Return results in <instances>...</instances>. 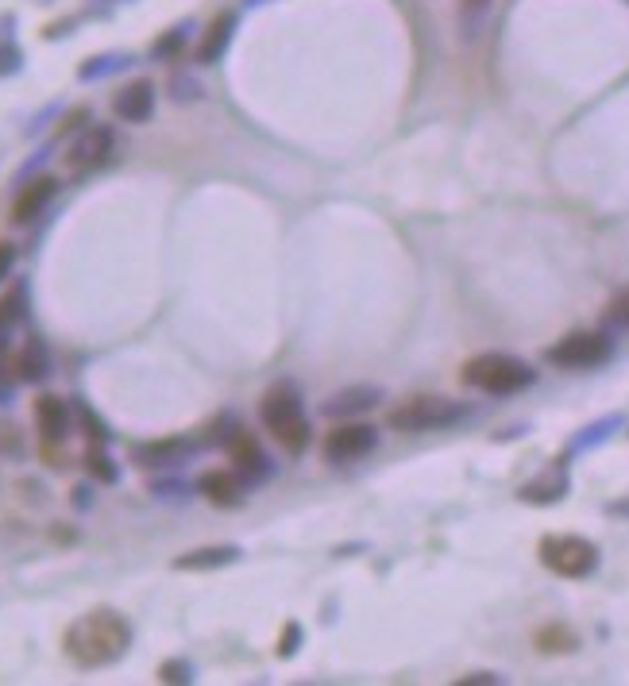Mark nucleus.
Returning a JSON list of instances; mask_svg holds the SVG:
<instances>
[{
    "instance_id": "20e7f679",
    "label": "nucleus",
    "mask_w": 629,
    "mask_h": 686,
    "mask_svg": "<svg viewBox=\"0 0 629 686\" xmlns=\"http://www.w3.org/2000/svg\"><path fill=\"white\" fill-rule=\"evenodd\" d=\"M467 417H471L467 401H456V397L444 394H413L386 413V424L394 432H437V428H452V424L467 421Z\"/></svg>"
},
{
    "instance_id": "2eb2a0df",
    "label": "nucleus",
    "mask_w": 629,
    "mask_h": 686,
    "mask_svg": "<svg viewBox=\"0 0 629 686\" xmlns=\"http://www.w3.org/2000/svg\"><path fill=\"white\" fill-rule=\"evenodd\" d=\"M379 397H383V390H375V386H352V390H344V394H336L332 401H325V417H356V413H367V409L379 405Z\"/></svg>"
},
{
    "instance_id": "dca6fc26",
    "label": "nucleus",
    "mask_w": 629,
    "mask_h": 686,
    "mask_svg": "<svg viewBox=\"0 0 629 686\" xmlns=\"http://www.w3.org/2000/svg\"><path fill=\"white\" fill-rule=\"evenodd\" d=\"M236 559H240V548L217 544V548H193V552L178 555L174 567H178V571H217V567H228V563H236Z\"/></svg>"
},
{
    "instance_id": "bb28decb",
    "label": "nucleus",
    "mask_w": 629,
    "mask_h": 686,
    "mask_svg": "<svg viewBox=\"0 0 629 686\" xmlns=\"http://www.w3.org/2000/svg\"><path fill=\"white\" fill-rule=\"evenodd\" d=\"M182 47V31H170V35H163L159 43H155V58H163V54L178 51Z\"/></svg>"
},
{
    "instance_id": "9d476101",
    "label": "nucleus",
    "mask_w": 629,
    "mask_h": 686,
    "mask_svg": "<svg viewBox=\"0 0 629 686\" xmlns=\"http://www.w3.org/2000/svg\"><path fill=\"white\" fill-rule=\"evenodd\" d=\"M224 448H228V459H232V467H236V475H240V478H247V482H259L263 475H271V467H267V459H263L259 440H255L251 432H244L240 424L228 432Z\"/></svg>"
},
{
    "instance_id": "4be33fe9",
    "label": "nucleus",
    "mask_w": 629,
    "mask_h": 686,
    "mask_svg": "<svg viewBox=\"0 0 629 686\" xmlns=\"http://www.w3.org/2000/svg\"><path fill=\"white\" fill-rule=\"evenodd\" d=\"M0 455L4 459H20L24 455V436L12 421H0Z\"/></svg>"
},
{
    "instance_id": "6e6552de",
    "label": "nucleus",
    "mask_w": 629,
    "mask_h": 686,
    "mask_svg": "<svg viewBox=\"0 0 629 686\" xmlns=\"http://www.w3.org/2000/svg\"><path fill=\"white\" fill-rule=\"evenodd\" d=\"M375 448H379V428L367 421H340L336 428H329V436L321 444L325 459L332 463H352V459L371 455Z\"/></svg>"
},
{
    "instance_id": "6ab92c4d",
    "label": "nucleus",
    "mask_w": 629,
    "mask_h": 686,
    "mask_svg": "<svg viewBox=\"0 0 629 686\" xmlns=\"http://www.w3.org/2000/svg\"><path fill=\"white\" fill-rule=\"evenodd\" d=\"M533 644H537V652H545V656H568V652L579 648V636H575L564 621H552L545 629H537Z\"/></svg>"
},
{
    "instance_id": "423d86ee",
    "label": "nucleus",
    "mask_w": 629,
    "mask_h": 686,
    "mask_svg": "<svg viewBox=\"0 0 629 686\" xmlns=\"http://www.w3.org/2000/svg\"><path fill=\"white\" fill-rule=\"evenodd\" d=\"M614 355V340L606 332H568L564 340H556L545 351V359L552 367L564 370H587L599 367Z\"/></svg>"
},
{
    "instance_id": "7c9ffc66",
    "label": "nucleus",
    "mask_w": 629,
    "mask_h": 686,
    "mask_svg": "<svg viewBox=\"0 0 629 686\" xmlns=\"http://www.w3.org/2000/svg\"><path fill=\"white\" fill-rule=\"evenodd\" d=\"M487 4H491V0H460V8H464V12H483Z\"/></svg>"
},
{
    "instance_id": "1a4fd4ad",
    "label": "nucleus",
    "mask_w": 629,
    "mask_h": 686,
    "mask_svg": "<svg viewBox=\"0 0 629 686\" xmlns=\"http://www.w3.org/2000/svg\"><path fill=\"white\" fill-rule=\"evenodd\" d=\"M112 151H116V135H112V128H82V135L70 143V151H66V166L74 170V174H93V170H101L105 162L112 159Z\"/></svg>"
},
{
    "instance_id": "f3484780",
    "label": "nucleus",
    "mask_w": 629,
    "mask_h": 686,
    "mask_svg": "<svg viewBox=\"0 0 629 686\" xmlns=\"http://www.w3.org/2000/svg\"><path fill=\"white\" fill-rule=\"evenodd\" d=\"M12 367H16V378H20V382H39V378H47V370H51L47 347L39 340H28L20 347V355L12 359Z\"/></svg>"
},
{
    "instance_id": "cd10ccee",
    "label": "nucleus",
    "mask_w": 629,
    "mask_h": 686,
    "mask_svg": "<svg viewBox=\"0 0 629 686\" xmlns=\"http://www.w3.org/2000/svg\"><path fill=\"white\" fill-rule=\"evenodd\" d=\"M12 70H20V51L0 47V74H12Z\"/></svg>"
},
{
    "instance_id": "f8f14e48",
    "label": "nucleus",
    "mask_w": 629,
    "mask_h": 686,
    "mask_svg": "<svg viewBox=\"0 0 629 686\" xmlns=\"http://www.w3.org/2000/svg\"><path fill=\"white\" fill-rule=\"evenodd\" d=\"M112 112L124 124H147L155 116V85L151 81H128L124 89H116Z\"/></svg>"
},
{
    "instance_id": "39448f33",
    "label": "nucleus",
    "mask_w": 629,
    "mask_h": 686,
    "mask_svg": "<svg viewBox=\"0 0 629 686\" xmlns=\"http://www.w3.org/2000/svg\"><path fill=\"white\" fill-rule=\"evenodd\" d=\"M537 555L552 575L560 579H587L599 571V548L587 540V536H572V532H560V536H545L537 544Z\"/></svg>"
},
{
    "instance_id": "0eeeda50",
    "label": "nucleus",
    "mask_w": 629,
    "mask_h": 686,
    "mask_svg": "<svg viewBox=\"0 0 629 686\" xmlns=\"http://www.w3.org/2000/svg\"><path fill=\"white\" fill-rule=\"evenodd\" d=\"M35 428H39V451L47 463L62 467V444L70 440V405L55 394H39L35 397Z\"/></svg>"
},
{
    "instance_id": "a878e982",
    "label": "nucleus",
    "mask_w": 629,
    "mask_h": 686,
    "mask_svg": "<svg viewBox=\"0 0 629 686\" xmlns=\"http://www.w3.org/2000/svg\"><path fill=\"white\" fill-rule=\"evenodd\" d=\"M12 266H16V247L8 239H0V282L12 274Z\"/></svg>"
},
{
    "instance_id": "7ed1b4c3",
    "label": "nucleus",
    "mask_w": 629,
    "mask_h": 686,
    "mask_svg": "<svg viewBox=\"0 0 629 686\" xmlns=\"http://www.w3.org/2000/svg\"><path fill=\"white\" fill-rule=\"evenodd\" d=\"M259 421H263V428L271 432V440L286 451V455H301V451L309 448V440H313L309 421H305V413H301V397H298V390H290V386H274V390H267V397L259 401Z\"/></svg>"
},
{
    "instance_id": "f257e3e1",
    "label": "nucleus",
    "mask_w": 629,
    "mask_h": 686,
    "mask_svg": "<svg viewBox=\"0 0 629 686\" xmlns=\"http://www.w3.org/2000/svg\"><path fill=\"white\" fill-rule=\"evenodd\" d=\"M62 648L85 671L112 667L132 648V625L116 609H89L78 621H70V629L62 636Z\"/></svg>"
},
{
    "instance_id": "4468645a",
    "label": "nucleus",
    "mask_w": 629,
    "mask_h": 686,
    "mask_svg": "<svg viewBox=\"0 0 629 686\" xmlns=\"http://www.w3.org/2000/svg\"><path fill=\"white\" fill-rule=\"evenodd\" d=\"M564 494H568V471H564V463L560 467H548L545 475H537L533 482H525L518 490V498L525 505H556L564 502Z\"/></svg>"
},
{
    "instance_id": "c85d7f7f",
    "label": "nucleus",
    "mask_w": 629,
    "mask_h": 686,
    "mask_svg": "<svg viewBox=\"0 0 629 686\" xmlns=\"http://www.w3.org/2000/svg\"><path fill=\"white\" fill-rule=\"evenodd\" d=\"M85 120H89V108H74V112L66 116V124H62V135H66V132H78V128H85Z\"/></svg>"
},
{
    "instance_id": "393cba45",
    "label": "nucleus",
    "mask_w": 629,
    "mask_h": 686,
    "mask_svg": "<svg viewBox=\"0 0 629 686\" xmlns=\"http://www.w3.org/2000/svg\"><path fill=\"white\" fill-rule=\"evenodd\" d=\"M159 679L163 683H190V667L186 663H163L159 667Z\"/></svg>"
},
{
    "instance_id": "9b49d317",
    "label": "nucleus",
    "mask_w": 629,
    "mask_h": 686,
    "mask_svg": "<svg viewBox=\"0 0 629 686\" xmlns=\"http://www.w3.org/2000/svg\"><path fill=\"white\" fill-rule=\"evenodd\" d=\"M55 193H58V178H51V174H39V178L24 182L20 193H16V201H12L8 220L12 224H31L39 212H47V205L55 201Z\"/></svg>"
},
{
    "instance_id": "ddd939ff",
    "label": "nucleus",
    "mask_w": 629,
    "mask_h": 686,
    "mask_svg": "<svg viewBox=\"0 0 629 686\" xmlns=\"http://www.w3.org/2000/svg\"><path fill=\"white\" fill-rule=\"evenodd\" d=\"M197 490L205 494V502H213L217 509H236L244 502V478L236 471H205Z\"/></svg>"
},
{
    "instance_id": "c756f323",
    "label": "nucleus",
    "mask_w": 629,
    "mask_h": 686,
    "mask_svg": "<svg viewBox=\"0 0 629 686\" xmlns=\"http://www.w3.org/2000/svg\"><path fill=\"white\" fill-rule=\"evenodd\" d=\"M475 683H498V675H491V671H479V675H464L456 686H475Z\"/></svg>"
},
{
    "instance_id": "5701e85b",
    "label": "nucleus",
    "mask_w": 629,
    "mask_h": 686,
    "mask_svg": "<svg viewBox=\"0 0 629 686\" xmlns=\"http://www.w3.org/2000/svg\"><path fill=\"white\" fill-rule=\"evenodd\" d=\"M606 324H618V328H629V290H622L610 305H606Z\"/></svg>"
},
{
    "instance_id": "412c9836",
    "label": "nucleus",
    "mask_w": 629,
    "mask_h": 686,
    "mask_svg": "<svg viewBox=\"0 0 629 686\" xmlns=\"http://www.w3.org/2000/svg\"><path fill=\"white\" fill-rule=\"evenodd\" d=\"M85 471H89V475L97 478V482H105V486H112V482H116V463H112L109 455H105V448H101V444H89V448H85Z\"/></svg>"
},
{
    "instance_id": "a211bd4d",
    "label": "nucleus",
    "mask_w": 629,
    "mask_h": 686,
    "mask_svg": "<svg viewBox=\"0 0 629 686\" xmlns=\"http://www.w3.org/2000/svg\"><path fill=\"white\" fill-rule=\"evenodd\" d=\"M232 24H236V16L232 12H220L217 20L205 27V39L197 47V62H217L220 54H224V47H228V39H232Z\"/></svg>"
},
{
    "instance_id": "f03ea898",
    "label": "nucleus",
    "mask_w": 629,
    "mask_h": 686,
    "mask_svg": "<svg viewBox=\"0 0 629 686\" xmlns=\"http://www.w3.org/2000/svg\"><path fill=\"white\" fill-rule=\"evenodd\" d=\"M460 382L467 390H479V394L491 397H510L521 394L537 382V370L529 367L518 355H502V351H487V355H475L467 359L460 370Z\"/></svg>"
},
{
    "instance_id": "aec40b11",
    "label": "nucleus",
    "mask_w": 629,
    "mask_h": 686,
    "mask_svg": "<svg viewBox=\"0 0 629 686\" xmlns=\"http://www.w3.org/2000/svg\"><path fill=\"white\" fill-rule=\"evenodd\" d=\"M190 451V444L186 440H155V444H143V448H136V463L139 467H163V463H178L182 455Z\"/></svg>"
},
{
    "instance_id": "b1692460",
    "label": "nucleus",
    "mask_w": 629,
    "mask_h": 686,
    "mask_svg": "<svg viewBox=\"0 0 629 686\" xmlns=\"http://www.w3.org/2000/svg\"><path fill=\"white\" fill-rule=\"evenodd\" d=\"M298 644H301L298 621H286V629H282V636H278V656H282V660H290V656L298 652Z\"/></svg>"
}]
</instances>
